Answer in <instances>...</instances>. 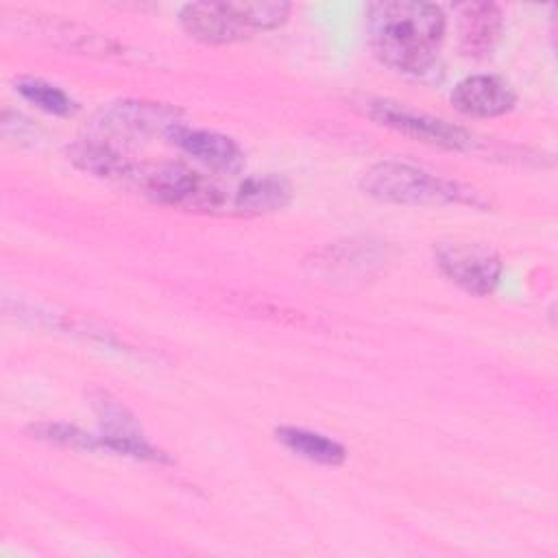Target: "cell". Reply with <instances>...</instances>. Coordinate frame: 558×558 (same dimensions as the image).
<instances>
[{
    "label": "cell",
    "instance_id": "277c9868",
    "mask_svg": "<svg viewBox=\"0 0 558 558\" xmlns=\"http://www.w3.org/2000/svg\"><path fill=\"white\" fill-rule=\"evenodd\" d=\"M177 124H181V120L174 107L148 100H120L105 107L94 118L92 137L120 148V144L140 142L157 133L168 135Z\"/></svg>",
    "mask_w": 558,
    "mask_h": 558
},
{
    "label": "cell",
    "instance_id": "8fae6325",
    "mask_svg": "<svg viewBox=\"0 0 558 558\" xmlns=\"http://www.w3.org/2000/svg\"><path fill=\"white\" fill-rule=\"evenodd\" d=\"M68 159L85 170L92 172L96 177L102 179H135L137 170L133 166V161L129 159V155L102 140L96 137H85L72 146H68Z\"/></svg>",
    "mask_w": 558,
    "mask_h": 558
},
{
    "label": "cell",
    "instance_id": "8992f818",
    "mask_svg": "<svg viewBox=\"0 0 558 558\" xmlns=\"http://www.w3.org/2000/svg\"><path fill=\"white\" fill-rule=\"evenodd\" d=\"M436 264L449 281L475 296L490 294L501 277V259L497 251L480 242L438 244Z\"/></svg>",
    "mask_w": 558,
    "mask_h": 558
},
{
    "label": "cell",
    "instance_id": "7c38bea8",
    "mask_svg": "<svg viewBox=\"0 0 558 558\" xmlns=\"http://www.w3.org/2000/svg\"><path fill=\"white\" fill-rule=\"evenodd\" d=\"M290 183L277 174H257L244 179L233 194V209L242 216H262L288 205Z\"/></svg>",
    "mask_w": 558,
    "mask_h": 558
},
{
    "label": "cell",
    "instance_id": "5b68a950",
    "mask_svg": "<svg viewBox=\"0 0 558 558\" xmlns=\"http://www.w3.org/2000/svg\"><path fill=\"white\" fill-rule=\"evenodd\" d=\"M366 113L375 122L416 142H425L447 150H466L473 146V135L462 126H456L442 118H434L429 113L410 109L392 100H368Z\"/></svg>",
    "mask_w": 558,
    "mask_h": 558
},
{
    "label": "cell",
    "instance_id": "52a82bcc",
    "mask_svg": "<svg viewBox=\"0 0 558 558\" xmlns=\"http://www.w3.org/2000/svg\"><path fill=\"white\" fill-rule=\"evenodd\" d=\"M179 22L190 37L211 46L233 44L253 33L242 2H192L181 9Z\"/></svg>",
    "mask_w": 558,
    "mask_h": 558
},
{
    "label": "cell",
    "instance_id": "4fadbf2b",
    "mask_svg": "<svg viewBox=\"0 0 558 558\" xmlns=\"http://www.w3.org/2000/svg\"><path fill=\"white\" fill-rule=\"evenodd\" d=\"M277 440L290 449L294 456L305 458L316 464H327L336 466L344 460V447L318 432H310L303 427H279L275 432Z\"/></svg>",
    "mask_w": 558,
    "mask_h": 558
},
{
    "label": "cell",
    "instance_id": "6da1fadb",
    "mask_svg": "<svg viewBox=\"0 0 558 558\" xmlns=\"http://www.w3.org/2000/svg\"><path fill=\"white\" fill-rule=\"evenodd\" d=\"M445 13L432 2L384 0L366 7V33L373 54L395 72L427 76L438 65Z\"/></svg>",
    "mask_w": 558,
    "mask_h": 558
},
{
    "label": "cell",
    "instance_id": "ba28073f",
    "mask_svg": "<svg viewBox=\"0 0 558 558\" xmlns=\"http://www.w3.org/2000/svg\"><path fill=\"white\" fill-rule=\"evenodd\" d=\"M166 137L214 172L235 174L244 168L242 148L222 133L207 129H190L181 122Z\"/></svg>",
    "mask_w": 558,
    "mask_h": 558
},
{
    "label": "cell",
    "instance_id": "5bb4252c",
    "mask_svg": "<svg viewBox=\"0 0 558 558\" xmlns=\"http://www.w3.org/2000/svg\"><path fill=\"white\" fill-rule=\"evenodd\" d=\"M15 89L35 107L52 113V116H70L76 111V102L57 85H50L41 78H20Z\"/></svg>",
    "mask_w": 558,
    "mask_h": 558
},
{
    "label": "cell",
    "instance_id": "9c48e42d",
    "mask_svg": "<svg viewBox=\"0 0 558 558\" xmlns=\"http://www.w3.org/2000/svg\"><path fill=\"white\" fill-rule=\"evenodd\" d=\"M514 92L508 81L495 74L462 78L451 92V105L471 118H497L514 107Z\"/></svg>",
    "mask_w": 558,
    "mask_h": 558
},
{
    "label": "cell",
    "instance_id": "3957f363",
    "mask_svg": "<svg viewBox=\"0 0 558 558\" xmlns=\"http://www.w3.org/2000/svg\"><path fill=\"white\" fill-rule=\"evenodd\" d=\"M148 198L183 211L216 214L229 205L220 185L185 163H163L135 177Z\"/></svg>",
    "mask_w": 558,
    "mask_h": 558
},
{
    "label": "cell",
    "instance_id": "7a4b0ae2",
    "mask_svg": "<svg viewBox=\"0 0 558 558\" xmlns=\"http://www.w3.org/2000/svg\"><path fill=\"white\" fill-rule=\"evenodd\" d=\"M360 187L364 194L395 205H484L471 187L395 159L371 166L362 174Z\"/></svg>",
    "mask_w": 558,
    "mask_h": 558
},
{
    "label": "cell",
    "instance_id": "30bf717a",
    "mask_svg": "<svg viewBox=\"0 0 558 558\" xmlns=\"http://www.w3.org/2000/svg\"><path fill=\"white\" fill-rule=\"evenodd\" d=\"M504 26L501 9L493 2H466L458 9V44L466 57L482 59L493 52Z\"/></svg>",
    "mask_w": 558,
    "mask_h": 558
}]
</instances>
